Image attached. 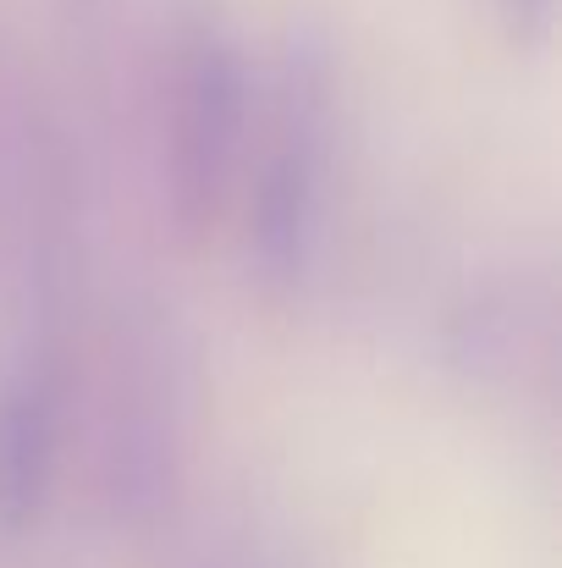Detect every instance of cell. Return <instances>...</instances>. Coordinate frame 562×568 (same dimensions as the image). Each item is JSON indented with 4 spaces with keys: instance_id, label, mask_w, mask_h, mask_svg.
Instances as JSON below:
<instances>
[{
    "instance_id": "obj_1",
    "label": "cell",
    "mask_w": 562,
    "mask_h": 568,
    "mask_svg": "<svg viewBox=\"0 0 562 568\" xmlns=\"http://www.w3.org/2000/svg\"><path fill=\"white\" fill-rule=\"evenodd\" d=\"M337 150H343L337 61L320 39H293L270 67L265 100L254 105L248 155L237 178L248 265L270 293H298L331 243Z\"/></svg>"
},
{
    "instance_id": "obj_2",
    "label": "cell",
    "mask_w": 562,
    "mask_h": 568,
    "mask_svg": "<svg viewBox=\"0 0 562 568\" xmlns=\"http://www.w3.org/2000/svg\"><path fill=\"white\" fill-rule=\"evenodd\" d=\"M248 122L254 78L237 39L215 17L183 22L161 61V199L183 243H204L237 199Z\"/></svg>"
},
{
    "instance_id": "obj_3",
    "label": "cell",
    "mask_w": 562,
    "mask_h": 568,
    "mask_svg": "<svg viewBox=\"0 0 562 568\" xmlns=\"http://www.w3.org/2000/svg\"><path fill=\"white\" fill-rule=\"evenodd\" d=\"M61 464V371L33 354L0 386V530L39 525Z\"/></svg>"
},
{
    "instance_id": "obj_4",
    "label": "cell",
    "mask_w": 562,
    "mask_h": 568,
    "mask_svg": "<svg viewBox=\"0 0 562 568\" xmlns=\"http://www.w3.org/2000/svg\"><path fill=\"white\" fill-rule=\"evenodd\" d=\"M105 486L116 514L155 519L177 486V403L161 371H133L116 381L111 436H105Z\"/></svg>"
},
{
    "instance_id": "obj_5",
    "label": "cell",
    "mask_w": 562,
    "mask_h": 568,
    "mask_svg": "<svg viewBox=\"0 0 562 568\" xmlns=\"http://www.w3.org/2000/svg\"><path fill=\"white\" fill-rule=\"evenodd\" d=\"M193 568H304V558L270 536H232V541L210 547Z\"/></svg>"
},
{
    "instance_id": "obj_6",
    "label": "cell",
    "mask_w": 562,
    "mask_h": 568,
    "mask_svg": "<svg viewBox=\"0 0 562 568\" xmlns=\"http://www.w3.org/2000/svg\"><path fill=\"white\" fill-rule=\"evenodd\" d=\"M508 33L519 44H546L552 39V22H558V0H497Z\"/></svg>"
}]
</instances>
